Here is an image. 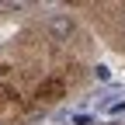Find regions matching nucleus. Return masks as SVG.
<instances>
[{
	"instance_id": "obj_1",
	"label": "nucleus",
	"mask_w": 125,
	"mask_h": 125,
	"mask_svg": "<svg viewBox=\"0 0 125 125\" xmlns=\"http://www.w3.org/2000/svg\"><path fill=\"white\" fill-rule=\"evenodd\" d=\"M73 31H76V21L70 18V14H52V18H49V35H52V42H70Z\"/></svg>"
}]
</instances>
